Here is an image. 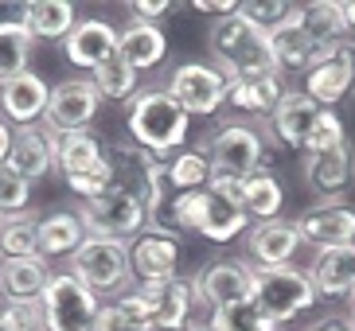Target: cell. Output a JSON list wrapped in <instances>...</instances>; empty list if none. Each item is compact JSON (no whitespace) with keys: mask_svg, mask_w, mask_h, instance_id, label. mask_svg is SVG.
<instances>
[{"mask_svg":"<svg viewBox=\"0 0 355 331\" xmlns=\"http://www.w3.org/2000/svg\"><path fill=\"white\" fill-rule=\"evenodd\" d=\"M242 207H246V215H250V218H258V222H273V218H282V207H285L282 179L273 176L270 168H258L254 176L242 179Z\"/></svg>","mask_w":355,"mask_h":331,"instance_id":"obj_33","label":"cell"},{"mask_svg":"<svg viewBox=\"0 0 355 331\" xmlns=\"http://www.w3.org/2000/svg\"><path fill=\"white\" fill-rule=\"evenodd\" d=\"M347 301H352V316H347V323H352V328H355V292H352V296H347Z\"/></svg>","mask_w":355,"mask_h":331,"instance_id":"obj_50","label":"cell"},{"mask_svg":"<svg viewBox=\"0 0 355 331\" xmlns=\"http://www.w3.org/2000/svg\"><path fill=\"white\" fill-rule=\"evenodd\" d=\"M129 133H133V145H141L157 160H168L184 148L191 117L164 86H153V90H137V98L129 102Z\"/></svg>","mask_w":355,"mask_h":331,"instance_id":"obj_1","label":"cell"},{"mask_svg":"<svg viewBox=\"0 0 355 331\" xmlns=\"http://www.w3.org/2000/svg\"><path fill=\"white\" fill-rule=\"evenodd\" d=\"M188 117H215L227 105V74L215 62H180L164 86Z\"/></svg>","mask_w":355,"mask_h":331,"instance_id":"obj_10","label":"cell"},{"mask_svg":"<svg viewBox=\"0 0 355 331\" xmlns=\"http://www.w3.org/2000/svg\"><path fill=\"white\" fill-rule=\"evenodd\" d=\"M74 24H78V12H74L71 0H28L24 4V28L32 31L35 39L63 43L74 31Z\"/></svg>","mask_w":355,"mask_h":331,"instance_id":"obj_31","label":"cell"},{"mask_svg":"<svg viewBox=\"0 0 355 331\" xmlns=\"http://www.w3.org/2000/svg\"><path fill=\"white\" fill-rule=\"evenodd\" d=\"M285 98L282 74H239L227 78V105L246 117H270Z\"/></svg>","mask_w":355,"mask_h":331,"instance_id":"obj_23","label":"cell"},{"mask_svg":"<svg viewBox=\"0 0 355 331\" xmlns=\"http://www.w3.org/2000/svg\"><path fill=\"white\" fill-rule=\"evenodd\" d=\"M297 249H301V234L293 222H285V218L258 222L246 234V265L250 269H285V265H293Z\"/></svg>","mask_w":355,"mask_h":331,"instance_id":"obj_17","label":"cell"},{"mask_svg":"<svg viewBox=\"0 0 355 331\" xmlns=\"http://www.w3.org/2000/svg\"><path fill=\"white\" fill-rule=\"evenodd\" d=\"M270 47H273V59H277V71L282 74H297V71L304 74L324 55L320 43H316L301 24V4H297V12H293L282 28L270 31Z\"/></svg>","mask_w":355,"mask_h":331,"instance_id":"obj_24","label":"cell"},{"mask_svg":"<svg viewBox=\"0 0 355 331\" xmlns=\"http://www.w3.org/2000/svg\"><path fill=\"white\" fill-rule=\"evenodd\" d=\"M164 168V187L168 191H203L211 184V160L203 148H180L168 160H160Z\"/></svg>","mask_w":355,"mask_h":331,"instance_id":"obj_34","label":"cell"},{"mask_svg":"<svg viewBox=\"0 0 355 331\" xmlns=\"http://www.w3.org/2000/svg\"><path fill=\"white\" fill-rule=\"evenodd\" d=\"M309 277L316 285V296L324 301H344L355 292V246H336V249H316Z\"/></svg>","mask_w":355,"mask_h":331,"instance_id":"obj_25","label":"cell"},{"mask_svg":"<svg viewBox=\"0 0 355 331\" xmlns=\"http://www.w3.org/2000/svg\"><path fill=\"white\" fill-rule=\"evenodd\" d=\"M270 331H277V328H270Z\"/></svg>","mask_w":355,"mask_h":331,"instance_id":"obj_51","label":"cell"},{"mask_svg":"<svg viewBox=\"0 0 355 331\" xmlns=\"http://www.w3.org/2000/svg\"><path fill=\"white\" fill-rule=\"evenodd\" d=\"M94 331H157L141 289H129V292H121L114 304H102Z\"/></svg>","mask_w":355,"mask_h":331,"instance_id":"obj_35","label":"cell"},{"mask_svg":"<svg viewBox=\"0 0 355 331\" xmlns=\"http://www.w3.org/2000/svg\"><path fill=\"white\" fill-rule=\"evenodd\" d=\"M250 230V215L242 207V179L234 176H211V184L203 187V222L199 234L215 246L242 238Z\"/></svg>","mask_w":355,"mask_h":331,"instance_id":"obj_9","label":"cell"},{"mask_svg":"<svg viewBox=\"0 0 355 331\" xmlns=\"http://www.w3.org/2000/svg\"><path fill=\"white\" fill-rule=\"evenodd\" d=\"M207 160L215 176L246 179L258 168H266V136L246 121H227L207 141Z\"/></svg>","mask_w":355,"mask_h":331,"instance_id":"obj_8","label":"cell"},{"mask_svg":"<svg viewBox=\"0 0 355 331\" xmlns=\"http://www.w3.org/2000/svg\"><path fill=\"white\" fill-rule=\"evenodd\" d=\"M203 222V191H168L160 195V203L148 211V230H160V234H188Z\"/></svg>","mask_w":355,"mask_h":331,"instance_id":"obj_27","label":"cell"},{"mask_svg":"<svg viewBox=\"0 0 355 331\" xmlns=\"http://www.w3.org/2000/svg\"><path fill=\"white\" fill-rule=\"evenodd\" d=\"M168 55V35L160 24H141L133 20L121 35H117V59L125 62V66H133L137 74L141 71H153V66H160Z\"/></svg>","mask_w":355,"mask_h":331,"instance_id":"obj_28","label":"cell"},{"mask_svg":"<svg viewBox=\"0 0 355 331\" xmlns=\"http://www.w3.org/2000/svg\"><path fill=\"white\" fill-rule=\"evenodd\" d=\"M63 55L78 71H102L105 62L117 59V31L105 20H78L74 31L63 39Z\"/></svg>","mask_w":355,"mask_h":331,"instance_id":"obj_18","label":"cell"},{"mask_svg":"<svg viewBox=\"0 0 355 331\" xmlns=\"http://www.w3.org/2000/svg\"><path fill=\"white\" fill-rule=\"evenodd\" d=\"M293 12H297V4H289V0H242V4H239L242 20H250L254 28L266 31V35L282 28Z\"/></svg>","mask_w":355,"mask_h":331,"instance_id":"obj_41","label":"cell"},{"mask_svg":"<svg viewBox=\"0 0 355 331\" xmlns=\"http://www.w3.org/2000/svg\"><path fill=\"white\" fill-rule=\"evenodd\" d=\"M180 258H184V242L176 234L141 230L129 242V269H133L137 285H157V280L180 277Z\"/></svg>","mask_w":355,"mask_h":331,"instance_id":"obj_14","label":"cell"},{"mask_svg":"<svg viewBox=\"0 0 355 331\" xmlns=\"http://www.w3.org/2000/svg\"><path fill=\"white\" fill-rule=\"evenodd\" d=\"M0 258H40V215H0Z\"/></svg>","mask_w":355,"mask_h":331,"instance_id":"obj_36","label":"cell"},{"mask_svg":"<svg viewBox=\"0 0 355 331\" xmlns=\"http://www.w3.org/2000/svg\"><path fill=\"white\" fill-rule=\"evenodd\" d=\"M293 226L301 234V246L313 249L355 246V207L344 199H324V203L304 211L301 218H293Z\"/></svg>","mask_w":355,"mask_h":331,"instance_id":"obj_13","label":"cell"},{"mask_svg":"<svg viewBox=\"0 0 355 331\" xmlns=\"http://www.w3.org/2000/svg\"><path fill=\"white\" fill-rule=\"evenodd\" d=\"M12 136H16V129H12L4 117H0V164H8V156H12Z\"/></svg>","mask_w":355,"mask_h":331,"instance_id":"obj_46","label":"cell"},{"mask_svg":"<svg viewBox=\"0 0 355 331\" xmlns=\"http://www.w3.org/2000/svg\"><path fill=\"white\" fill-rule=\"evenodd\" d=\"M105 160H110V176H114V187L133 195L145 211H153L164 195V168L153 152H145L133 141H121V145L105 148Z\"/></svg>","mask_w":355,"mask_h":331,"instance_id":"obj_7","label":"cell"},{"mask_svg":"<svg viewBox=\"0 0 355 331\" xmlns=\"http://www.w3.org/2000/svg\"><path fill=\"white\" fill-rule=\"evenodd\" d=\"M196 304L207 312H223L230 304L250 301L254 292V269L246 261H207L203 269L191 277Z\"/></svg>","mask_w":355,"mask_h":331,"instance_id":"obj_11","label":"cell"},{"mask_svg":"<svg viewBox=\"0 0 355 331\" xmlns=\"http://www.w3.org/2000/svg\"><path fill=\"white\" fill-rule=\"evenodd\" d=\"M309 331H355L347 320H324V323H316V328H309Z\"/></svg>","mask_w":355,"mask_h":331,"instance_id":"obj_47","label":"cell"},{"mask_svg":"<svg viewBox=\"0 0 355 331\" xmlns=\"http://www.w3.org/2000/svg\"><path fill=\"white\" fill-rule=\"evenodd\" d=\"M98 296L86 289L83 280L67 273H51L47 280V292L40 301V320L43 331H94L98 328Z\"/></svg>","mask_w":355,"mask_h":331,"instance_id":"obj_5","label":"cell"},{"mask_svg":"<svg viewBox=\"0 0 355 331\" xmlns=\"http://www.w3.org/2000/svg\"><path fill=\"white\" fill-rule=\"evenodd\" d=\"M250 301L261 308V316L282 328V323L297 320L313 308L320 296H316L313 277L297 265H285V269H254V292Z\"/></svg>","mask_w":355,"mask_h":331,"instance_id":"obj_3","label":"cell"},{"mask_svg":"<svg viewBox=\"0 0 355 331\" xmlns=\"http://www.w3.org/2000/svg\"><path fill=\"white\" fill-rule=\"evenodd\" d=\"M35 35L24 28V20H4L0 24V86L28 71Z\"/></svg>","mask_w":355,"mask_h":331,"instance_id":"obj_37","label":"cell"},{"mask_svg":"<svg viewBox=\"0 0 355 331\" xmlns=\"http://www.w3.org/2000/svg\"><path fill=\"white\" fill-rule=\"evenodd\" d=\"M352 90H355V43L352 39L332 47V51H324L304 71V93L320 109H336V102H344Z\"/></svg>","mask_w":355,"mask_h":331,"instance_id":"obj_12","label":"cell"},{"mask_svg":"<svg viewBox=\"0 0 355 331\" xmlns=\"http://www.w3.org/2000/svg\"><path fill=\"white\" fill-rule=\"evenodd\" d=\"M28 203H32V184L8 164H0V215H20L28 211Z\"/></svg>","mask_w":355,"mask_h":331,"instance_id":"obj_42","label":"cell"},{"mask_svg":"<svg viewBox=\"0 0 355 331\" xmlns=\"http://www.w3.org/2000/svg\"><path fill=\"white\" fill-rule=\"evenodd\" d=\"M86 242V226L78 211H47L40 215V258H71Z\"/></svg>","mask_w":355,"mask_h":331,"instance_id":"obj_30","label":"cell"},{"mask_svg":"<svg viewBox=\"0 0 355 331\" xmlns=\"http://www.w3.org/2000/svg\"><path fill=\"white\" fill-rule=\"evenodd\" d=\"M51 280V265L43 258H4L0 261V296L16 304H40Z\"/></svg>","mask_w":355,"mask_h":331,"instance_id":"obj_26","label":"cell"},{"mask_svg":"<svg viewBox=\"0 0 355 331\" xmlns=\"http://www.w3.org/2000/svg\"><path fill=\"white\" fill-rule=\"evenodd\" d=\"M55 148H59V133L43 129V125H20L16 136H12L8 168H12V172H20L28 184H35V179L51 176Z\"/></svg>","mask_w":355,"mask_h":331,"instance_id":"obj_20","label":"cell"},{"mask_svg":"<svg viewBox=\"0 0 355 331\" xmlns=\"http://www.w3.org/2000/svg\"><path fill=\"white\" fill-rule=\"evenodd\" d=\"M188 331H215V328H211V323H191Z\"/></svg>","mask_w":355,"mask_h":331,"instance_id":"obj_49","label":"cell"},{"mask_svg":"<svg viewBox=\"0 0 355 331\" xmlns=\"http://www.w3.org/2000/svg\"><path fill=\"white\" fill-rule=\"evenodd\" d=\"M172 8H176L172 0H133V4H129L133 20H141V24H160Z\"/></svg>","mask_w":355,"mask_h":331,"instance_id":"obj_44","label":"cell"},{"mask_svg":"<svg viewBox=\"0 0 355 331\" xmlns=\"http://www.w3.org/2000/svg\"><path fill=\"white\" fill-rule=\"evenodd\" d=\"M105 164V148L94 133H59V148H55V168L63 172V179H78V176H90Z\"/></svg>","mask_w":355,"mask_h":331,"instance_id":"obj_29","label":"cell"},{"mask_svg":"<svg viewBox=\"0 0 355 331\" xmlns=\"http://www.w3.org/2000/svg\"><path fill=\"white\" fill-rule=\"evenodd\" d=\"M47 102H51V86L32 71L16 74V78H8L0 86V114L8 121H16V129L20 125H43Z\"/></svg>","mask_w":355,"mask_h":331,"instance_id":"obj_21","label":"cell"},{"mask_svg":"<svg viewBox=\"0 0 355 331\" xmlns=\"http://www.w3.org/2000/svg\"><path fill=\"white\" fill-rule=\"evenodd\" d=\"M141 296L148 304L153 328L157 331H188L191 328V312H196V289L188 277H172L157 280V285H137Z\"/></svg>","mask_w":355,"mask_h":331,"instance_id":"obj_16","label":"cell"},{"mask_svg":"<svg viewBox=\"0 0 355 331\" xmlns=\"http://www.w3.org/2000/svg\"><path fill=\"white\" fill-rule=\"evenodd\" d=\"M211 328L215 331H270L273 323L261 316V308L254 301H242L223 312H211Z\"/></svg>","mask_w":355,"mask_h":331,"instance_id":"obj_40","label":"cell"},{"mask_svg":"<svg viewBox=\"0 0 355 331\" xmlns=\"http://www.w3.org/2000/svg\"><path fill=\"white\" fill-rule=\"evenodd\" d=\"M207 47L215 55V66L227 78H239V74H282L277 71V59H273L270 35L258 31L250 20H242L239 12L227 16V20L211 24Z\"/></svg>","mask_w":355,"mask_h":331,"instance_id":"obj_2","label":"cell"},{"mask_svg":"<svg viewBox=\"0 0 355 331\" xmlns=\"http://www.w3.org/2000/svg\"><path fill=\"white\" fill-rule=\"evenodd\" d=\"M304 184H309V191H316L324 199H340L355 184L352 145H340V148L320 152V156H304Z\"/></svg>","mask_w":355,"mask_h":331,"instance_id":"obj_22","label":"cell"},{"mask_svg":"<svg viewBox=\"0 0 355 331\" xmlns=\"http://www.w3.org/2000/svg\"><path fill=\"white\" fill-rule=\"evenodd\" d=\"M90 82L98 86V93H102V98L129 105L137 98V82H141V74H137L133 66H125L121 59H114V62H105L102 71L90 74Z\"/></svg>","mask_w":355,"mask_h":331,"instance_id":"obj_38","label":"cell"},{"mask_svg":"<svg viewBox=\"0 0 355 331\" xmlns=\"http://www.w3.org/2000/svg\"><path fill=\"white\" fill-rule=\"evenodd\" d=\"M98 105H102V93L90 78H67L51 90V102H47V114H43V129L51 133H78L94 121Z\"/></svg>","mask_w":355,"mask_h":331,"instance_id":"obj_15","label":"cell"},{"mask_svg":"<svg viewBox=\"0 0 355 331\" xmlns=\"http://www.w3.org/2000/svg\"><path fill=\"white\" fill-rule=\"evenodd\" d=\"M316 114H320V105L304 90H285V98L270 114V141L289 148V152H304V141L313 133Z\"/></svg>","mask_w":355,"mask_h":331,"instance_id":"obj_19","label":"cell"},{"mask_svg":"<svg viewBox=\"0 0 355 331\" xmlns=\"http://www.w3.org/2000/svg\"><path fill=\"white\" fill-rule=\"evenodd\" d=\"M347 145V125L336 109H320L313 121V133L304 141V152L301 156H320V152H332V148Z\"/></svg>","mask_w":355,"mask_h":331,"instance_id":"obj_39","label":"cell"},{"mask_svg":"<svg viewBox=\"0 0 355 331\" xmlns=\"http://www.w3.org/2000/svg\"><path fill=\"white\" fill-rule=\"evenodd\" d=\"M191 8L203 12V16H211V20H227V16L239 12V0H196Z\"/></svg>","mask_w":355,"mask_h":331,"instance_id":"obj_45","label":"cell"},{"mask_svg":"<svg viewBox=\"0 0 355 331\" xmlns=\"http://www.w3.org/2000/svg\"><path fill=\"white\" fill-rule=\"evenodd\" d=\"M0 331H43L40 304L0 301Z\"/></svg>","mask_w":355,"mask_h":331,"instance_id":"obj_43","label":"cell"},{"mask_svg":"<svg viewBox=\"0 0 355 331\" xmlns=\"http://www.w3.org/2000/svg\"><path fill=\"white\" fill-rule=\"evenodd\" d=\"M71 273L83 280L94 296H121L133 285L129 269V246L125 242H105V238H86L71 253Z\"/></svg>","mask_w":355,"mask_h":331,"instance_id":"obj_4","label":"cell"},{"mask_svg":"<svg viewBox=\"0 0 355 331\" xmlns=\"http://www.w3.org/2000/svg\"><path fill=\"white\" fill-rule=\"evenodd\" d=\"M78 218H83V226H86V238L125 242V246L148 226V211L133 195L117 191V187L102 191L98 199H86L83 207H78Z\"/></svg>","mask_w":355,"mask_h":331,"instance_id":"obj_6","label":"cell"},{"mask_svg":"<svg viewBox=\"0 0 355 331\" xmlns=\"http://www.w3.org/2000/svg\"><path fill=\"white\" fill-rule=\"evenodd\" d=\"M301 24H304V31L320 43V51H332V47L347 43V35H352L340 0H313V4H301Z\"/></svg>","mask_w":355,"mask_h":331,"instance_id":"obj_32","label":"cell"},{"mask_svg":"<svg viewBox=\"0 0 355 331\" xmlns=\"http://www.w3.org/2000/svg\"><path fill=\"white\" fill-rule=\"evenodd\" d=\"M344 16H347V28L355 31V0H347V4H344Z\"/></svg>","mask_w":355,"mask_h":331,"instance_id":"obj_48","label":"cell"}]
</instances>
